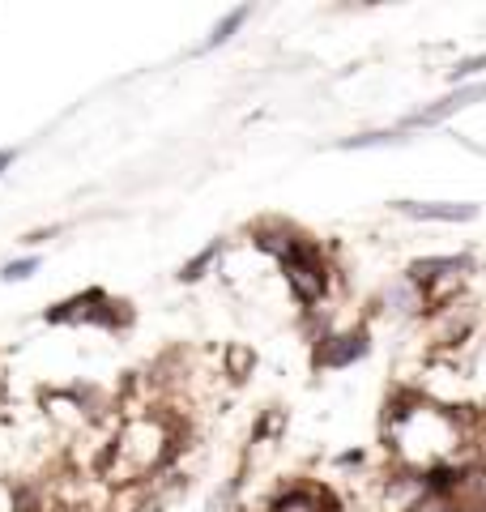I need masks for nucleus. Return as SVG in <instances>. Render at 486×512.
Masks as SVG:
<instances>
[{"label":"nucleus","mask_w":486,"mask_h":512,"mask_svg":"<svg viewBox=\"0 0 486 512\" xmlns=\"http://www.w3.org/2000/svg\"><path fill=\"white\" fill-rule=\"evenodd\" d=\"M282 269H286V282L295 299L303 303H316L324 291V265H320V248L307 244V239H295V248L282 256Z\"/></svg>","instance_id":"1"},{"label":"nucleus","mask_w":486,"mask_h":512,"mask_svg":"<svg viewBox=\"0 0 486 512\" xmlns=\"http://www.w3.org/2000/svg\"><path fill=\"white\" fill-rule=\"evenodd\" d=\"M367 355V333H342V338H324L316 346V367H350Z\"/></svg>","instance_id":"2"},{"label":"nucleus","mask_w":486,"mask_h":512,"mask_svg":"<svg viewBox=\"0 0 486 512\" xmlns=\"http://www.w3.org/2000/svg\"><path fill=\"white\" fill-rule=\"evenodd\" d=\"M401 214L410 218H431V222H469L478 205H448V201H397Z\"/></svg>","instance_id":"3"},{"label":"nucleus","mask_w":486,"mask_h":512,"mask_svg":"<svg viewBox=\"0 0 486 512\" xmlns=\"http://www.w3.org/2000/svg\"><path fill=\"white\" fill-rule=\"evenodd\" d=\"M482 94H486L482 86H469V90L448 94V99H440L435 107H427V111H418V116H410V128H418V124H440V120L452 116V111H461V107H469V103H478Z\"/></svg>","instance_id":"4"},{"label":"nucleus","mask_w":486,"mask_h":512,"mask_svg":"<svg viewBox=\"0 0 486 512\" xmlns=\"http://www.w3.org/2000/svg\"><path fill=\"white\" fill-rule=\"evenodd\" d=\"M457 269H465L461 256H427V261L410 265V282H435L444 274H457Z\"/></svg>","instance_id":"5"},{"label":"nucleus","mask_w":486,"mask_h":512,"mask_svg":"<svg viewBox=\"0 0 486 512\" xmlns=\"http://www.w3.org/2000/svg\"><path fill=\"white\" fill-rule=\"evenodd\" d=\"M273 512H320V500L316 495H307V491H290V495H282Z\"/></svg>","instance_id":"6"},{"label":"nucleus","mask_w":486,"mask_h":512,"mask_svg":"<svg viewBox=\"0 0 486 512\" xmlns=\"http://www.w3.org/2000/svg\"><path fill=\"white\" fill-rule=\"evenodd\" d=\"M243 18H248V9L226 13L222 26H214V35H209V43H205V47H218V43H226V39H231V30H239V26H243Z\"/></svg>","instance_id":"7"},{"label":"nucleus","mask_w":486,"mask_h":512,"mask_svg":"<svg viewBox=\"0 0 486 512\" xmlns=\"http://www.w3.org/2000/svg\"><path fill=\"white\" fill-rule=\"evenodd\" d=\"M405 512H457V508H452L448 495H435V491H427L423 500H414V504L405 508Z\"/></svg>","instance_id":"8"},{"label":"nucleus","mask_w":486,"mask_h":512,"mask_svg":"<svg viewBox=\"0 0 486 512\" xmlns=\"http://www.w3.org/2000/svg\"><path fill=\"white\" fill-rule=\"evenodd\" d=\"M214 256H218V244H214V248H205V252L197 256V261H192V265L184 269V274H180V278H184V282H192V278H201V269H205L209 261H214Z\"/></svg>","instance_id":"9"},{"label":"nucleus","mask_w":486,"mask_h":512,"mask_svg":"<svg viewBox=\"0 0 486 512\" xmlns=\"http://www.w3.org/2000/svg\"><path fill=\"white\" fill-rule=\"evenodd\" d=\"M35 269H39V261H18V265H9V269H5V278H9V282H22V278L35 274Z\"/></svg>","instance_id":"10"},{"label":"nucleus","mask_w":486,"mask_h":512,"mask_svg":"<svg viewBox=\"0 0 486 512\" xmlns=\"http://www.w3.org/2000/svg\"><path fill=\"white\" fill-rule=\"evenodd\" d=\"M478 69H486V56H474V60H461L457 69H452V82H457V77H469V73H478Z\"/></svg>","instance_id":"11"},{"label":"nucleus","mask_w":486,"mask_h":512,"mask_svg":"<svg viewBox=\"0 0 486 512\" xmlns=\"http://www.w3.org/2000/svg\"><path fill=\"white\" fill-rule=\"evenodd\" d=\"M248 363H252V355H248V350H243V346H239V350H231V372H243V367H248Z\"/></svg>","instance_id":"12"},{"label":"nucleus","mask_w":486,"mask_h":512,"mask_svg":"<svg viewBox=\"0 0 486 512\" xmlns=\"http://www.w3.org/2000/svg\"><path fill=\"white\" fill-rule=\"evenodd\" d=\"M9 163H13V150H0V171H5Z\"/></svg>","instance_id":"13"}]
</instances>
